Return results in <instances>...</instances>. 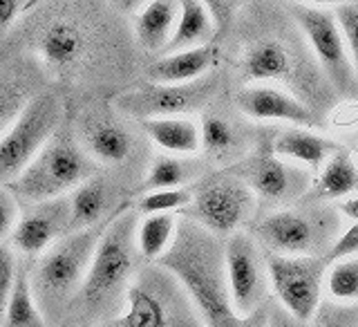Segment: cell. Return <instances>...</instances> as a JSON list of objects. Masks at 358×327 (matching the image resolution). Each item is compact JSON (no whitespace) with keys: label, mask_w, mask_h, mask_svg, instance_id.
<instances>
[{"label":"cell","mask_w":358,"mask_h":327,"mask_svg":"<svg viewBox=\"0 0 358 327\" xmlns=\"http://www.w3.org/2000/svg\"><path fill=\"white\" fill-rule=\"evenodd\" d=\"M159 267L186 291L204 327H266V307L251 316L235 312L224 278V253L217 235L188 220H179L175 240L159 258Z\"/></svg>","instance_id":"cell-1"},{"label":"cell","mask_w":358,"mask_h":327,"mask_svg":"<svg viewBox=\"0 0 358 327\" xmlns=\"http://www.w3.org/2000/svg\"><path fill=\"white\" fill-rule=\"evenodd\" d=\"M103 227L65 233L45 249L29 272L31 294L45 319L56 321L78 296Z\"/></svg>","instance_id":"cell-2"},{"label":"cell","mask_w":358,"mask_h":327,"mask_svg":"<svg viewBox=\"0 0 358 327\" xmlns=\"http://www.w3.org/2000/svg\"><path fill=\"white\" fill-rule=\"evenodd\" d=\"M134 229H137V211L123 209L117 211L101 231L83 287L76 296L90 314H103L126 298L123 294L128 291L139 256Z\"/></svg>","instance_id":"cell-3"},{"label":"cell","mask_w":358,"mask_h":327,"mask_svg":"<svg viewBox=\"0 0 358 327\" xmlns=\"http://www.w3.org/2000/svg\"><path fill=\"white\" fill-rule=\"evenodd\" d=\"M96 171V162L81 148V144H76L67 134L56 132L38 155L5 186L18 202L38 204L45 200L63 197L67 190H74L90 177H94Z\"/></svg>","instance_id":"cell-4"},{"label":"cell","mask_w":358,"mask_h":327,"mask_svg":"<svg viewBox=\"0 0 358 327\" xmlns=\"http://www.w3.org/2000/svg\"><path fill=\"white\" fill-rule=\"evenodd\" d=\"M61 104L52 95L27 101L0 137V184H9L48 144L61 123Z\"/></svg>","instance_id":"cell-5"},{"label":"cell","mask_w":358,"mask_h":327,"mask_svg":"<svg viewBox=\"0 0 358 327\" xmlns=\"http://www.w3.org/2000/svg\"><path fill=\"white\" fill-rule=\"evenodd\" d=\"M327 260L320 256H278L266 258L268 287L278 305L287 309L298 323H307L318 312Z\"/></svg>","instance_id":"cell-6"},{"label":"cell","mask_w":358,"mask_h":327,"mask_svg":"<svg viewBox=\"0 0 358 327\" xmlns=\"http://www.w3.org/2000/svg\"><path fill=\"white\" fill-rule=\"evenodd\" d=\"M148 274L141 283L128 287L119 327H193L188 321L193 305L177 280L166 269Z\"/></svg>","instance_id":"cell-7"},{"label":"cell","mask_w":358,"mask_h":327,"mask_svg":"<svg viewBox=\"0 0 358 327\" xmlns=\"http://www.w3.org/2000/svg\"><path fill=\"white\" fill-rule=\"evenodd\" d=\"M188 222L213 235H231L251 220L255 195L238 175H222L201 184L184 209Z\"/></svg>","instance_id":"cell-8"},{"label":"cell","mask_w":358,"mask_h":327,"mask_svg":"<svg viewBox=\"0 0 358 327\" xmlns=\"http://www.w3.org/2000/svg\"><path fill=\"white\" fill-rule=\"evenodd\" d=\"M224 253V278H227L229 296L240 316H251L253 312L264 307L268 276L266 260L260 253L257 242L242 231L229 235Z\"/></svg>","instance_id":"cell-9"},{"label":"cell","mask_w":358,"mask_h":327,"mask_svg":"<svg viewBox=\"0 0 358 327\" xmlns=\"http://www.w3.org/2000/svg\"><path fill=\"white\" fill-rule=\"evenodd\" d=\"M215 78L201 76L190 83H139L117 99V106L126 115L145 121L159 117H184L186 112L201 108L213 97Z\"/></svg>","instance_id":"cell-10"},{"label":"cell","mask_w":358,"mask_h":327,"mask_svg":"<svg viewBox=\"0 0 358 327\" xmlns=\"http://www.w3.org/2000/svg\"><path fill=\"white\" fill-rule=\"evenodd\" d=\"M294 16L300 29L305 32L316 59L327 70V74L341 88L350 85L354 81V70H352L350 52H347L343 32L338 27V22H336V16L329 14V11L305 7V5L294 7Z\"/></svg>","instance_id":"cell-11"},{"label":"cell","mask_w":358,"mask_h":327,"mask_svg":"<svg viewBox=\"0 0 358 327\" xmlns=\"http://www.w3.org/2000/svg\"><path fill=\"white\" fill-rule=\"evenodd\" d=\"M70 233V197H54L29 204L11 233L14 251L25 258H38L50 244Z\"/></svg>","instance_id":"cell-12"},{"label":"cell","mask_w":358,"mask_h":327,"mask_svg":"<svg viewBox=\"0 0 358 327\" xmlns=\"http://www.w3.org/2000/svg\"><path fill=\"white\" fill-rule=\"evenodd\" d=\"M255 235L278 256H318L322 229L316 218L298 211H278L255 227Z\"/></svg>","instance_id":"cell-13"},{"label":"cell","mask_w":358,"mask_h":327,"mask_svg":"<svg viewBox=\"0 0 358 327\" xmlns=\"http://www.w3.org/2000/svg\"><path fill=\"white\" fill-rule=\"evenodd\" d=\"M238 177L253 190L255 197H262L266 202L296 200L309 184L305 171L280 160L273 153L255 155Z\"/></svg>","instance_id":"cell-14"},{"label":"cell","mask_w":358,"mask_h":327,"mask_svg":"<svg viewBox=\"0 0 358 327\" xmlns=\"http://www.w3.org/2000/svg\"><path fill=\"white\" fill-rule=\"evenodd\" d=\"M240 112L257 121H287L294 126H313L311 110L294 95L271 85H249L235 99Z\"/></svg>","instance_id":"cell-15"},{"label":"cell","mask_w":358,"mask_h":327,"mask_svg":"<svg viewBox=\"0 0 358 327\" xmlns=\"http://www.w3.org/2000/svg\"><path fill=\"white\" fill-rule=\"evenodd\" d=\"M81 148L96 162L121 164L132 151L130 132L106 115H92L81 123Z\"/></svg>","instance_id":"cell-16"},{"label":"cell","mask_w":358,"mask_h":327,"mask_svg":"<svg viewBox=\"0 0 358 327\" xmlns=\"http://www.w3.org/2000/svg\"><path fill=\"white\" fill-rule=\"evenodd\" d=\"M217 63V48L213 43L197 45L182 52L164 54L148 67V78L152 83H190L204 76Z\"/></svg>","instance_id":"cell-17"},{"label":"cell","mask_w":358,"mask_h":327,"mask_svg":"<svg viewBox=\"0 0 358 327\" xmlns=\"http://www.w3.org/2000/svg\"><path fill=\"white\" fill-rule=\"evenodd\" d=\"M336 151H338V146L334 141L305 128H287L278 132L271 148V153L278 155L280 160L307 166L311 171H318Z\"/></svg>","instance_id":"cell-18"},{"label":"cell","mask_w":358,"mask_h":327,"mask_svg":"<svg viewBox=\"0 0 358 327\" xmlns=\"http://www.w3.org/2000/svg\"><path fill=\"white\" fill-rule=\"evenodd\" d=\"M177 0H150L148 5L141 7L137 22H134L141 48L148 52H162L177 27Z\"/></svg>","instance_id":"cell-19"},{"label":"cell","mask_w":358,"mask_h":327,"mask_svg":"<svg viewBox=\"0 0 358 327\" xmlns=\"http://www.w3.org/2000/svg\"><path fill=\"white\" fill-rule=\"evenodd\" d=\"M177 5H179L177 27L171 41L162 50V54H173L188 48H197V45H206L213 39V34H215L213 18L199 0H177Z\"/></svg>","instance_id":"cell-20"},{"label":"cell","mask_w":358,"mask_h":327,"mask_svg":"<svg viewBox=\"0 0 358 327\" xmlns=\"http://www.w3.org/2000/svg\"><path fill=\"white\" fill-rule=\"evenodd\" d=\"M143 132L173 155H190L199 151V126L188 117H159L141 121Z\"/></svg>","instance_id":"cell-21"},{"label":"cell","mask_w":358,"mask_h":327,"mask_svg":"<svg viewBox=\"0 0 358 327\" xmlns=\"http://www.w3.org/2000/svg\"><path fill=\"white\" fill-rule=\"evenodd\" d=\"M313 184L311 197L316 200H345L358 193V164L352 160L350 153L336 151Z\"/></svg>","instance_id":"cell-22"},{"label":"cell","mask_w":358,"mask_h":327,"mask_svg":"<svg viewBox=\"0 0 358 327\" xmlns=\"http://www.w3.org/2000/svg\"><path fill=\"white\" fill-rule=\"evenodd\" d=\"M108 184L96 175L76 186L70 195V231L99 227L108 211Z\"/></svg>","instance_id":"cell-23"},{"label":"cell","mask_w":358,"mask_h":327,"mask_svg":"<svg viewBox=\"0 0 358 327\" xmlns=\"http://www.w3.org/2000/svg\"><path fill=\"white\" fill-rule=\"evenodd\" d=\"M177 227V213H155V216H143L141 222L137 220L134 242H137V251L143 260L159 263V258L175 240Z\"/></svg>","instance_id":"cell-24"},{"label":"cell","mask_w":358,"mask_h":327,"mask_svg":"<svg viewBox=\"0 0 358 327\" xmlns=\"http://www.w3.org/2000/svg\"><path fill=\"white\" fill-rule=\"evenodd\" d=\"M83 48V34L70 20H56L41 34L38 50L41 56L50 65H67L72 63Z\"/></svg>","instance_id":"cell-25"},{"label":"cell","mask_w":358,"mask_h":327,"mask_svg":"<svg viewBox=\"0 0 358 327\" xmlns=\"http://www.w3.org/2000/svg\"><path fill=\"white\" fill-rule=\"evenodd\" d=\"M244 76L249 81H271L289 72V54L278 41H262L244 56Z\"/></svg>","instance_id":"cell-26"},{"label":"cell","mask_w":358,"mask_h":327,"mask_svg":"<svg viewBox=\"0 0 358 327\" xmlns=\"http://www.w3.org/2000/svg\"><path fill=\"white\" fill-rule=\"evenodd\" d=\"M7 327H45V316L41 314L36 298L31 294V283H29V267L20 265L14 289L7 302L5 316Z\"/></svg>","instance_id":"cell-27"},{"label":"cell","mask_w":358,"mask_h":327,"mask_svg":"<svg viewBox=\"0 0 358 327\" xmlns=\"http://www.w3.org/2000/svg\"><path fill=\"white\" fill-rule=\"evenodd\" d=\"M327 294L338 302H358V256L336 260L324 272Z\"/></svg>","instance_id":"cell-28"},{"label":"cell","mask_w":358,"mask_h":327,"mask_svg":"<svg viewBox=\"0 0 358 327\" xmlns=\"http://www.w3.org/2000/svg\"><path fill=\"white\" fill-rule=\"evenodd\" d=\"M235 130L220 115H204L199 123V148L210 157H227L235 151Z\"/></svg>","instance_id":"cell-29"},{"label":"cell","mask_w":358,"mask_h":327,"mask_svg":"<svg viewBox=\"0 0 358 327\" xmlns=\"http://www.w3.org/2000/svg\"><path fill=\"white\" fill-rule=\"evenodd\" d=\"M190 177V168L186 162L177 160V157L159 155L150 164L148 173L143 179V190H162V188H179L186 184V179Z\"/></svg>","instance_id":"cell-30"},{"label":"cell","mask_w":358,"mask_h":327,"mask_svg":"<svg viewBox=\"0 0 358 327\" xmlns=\"http://www.w3.org/2000/svg\"><path fill=\"white\" fill-rule=\"evenodd\" d=\"M193 190H188L186 186L179 188H162V190H150L143 193V197L137 202V213L141 216H155V213H177L184 211L190 204Z\"/></svg>","instance_id":"cell-31"},{"label":"cell","mask_w":358,"mask_h":327,"mask_svg":"<svg viewBox=\"0 0 358 327\" xmlns=\"http://www.w3.org/2000/svg\"><path fill=\"white\" fill-rule=\"evenodd\" d=\"M336 22L343 32V39L350 52L352 70H354V81L358 85V3H347L338 5L336 9Z\"/></svg>","instance_id":"cell-32"},{"label":"cell","mask_w":358,"mask_h":327,"mask_svg":"<svg viewBox=\"0 0 358 327\" xmlns=\"http://www.w3.org/2000/svg\"><path fill=\"white\" fill-rule=\"evenodd\" d=\"M18 269H20V263H18V253L14 251V246L0 242V321L5 316Z\"/></svg>","instance_id":"cell-33"},{"label":"cell","mask_w":358,"mask_h":327,"mask_svg":"<svg viewBox=\"0 0 358 327\" xmlns=\"http://www.w3.org/2000/svg\"><path fill=\"white\" fill-rule=\"evenodd\" d=\"M18 220H20V207L16 195L7 186L0 184V242L11 238Z\"/></svg>","instance_id":"cell-34"},{"label":"cell","mask_w":358,"mask_h":327,"mask_svg":"<svg viewBox=\"0 0 358 327\" xmlns=\"http://www.w3.org/2000/svg\"><path fill=\"white\" fill-rule=\"evenodd\" d=\"M358 253V222H354L352 227H347L338 238L334 240L331 249H329V256L324 258L329 263H336V260H345V258H352Z\"/></svg>","instance_id":"cell-35"},{"label":"cell","mask_w":358,"mask_h":327,"mask_svg":"<svg viewBox=\"0 0 358 327\" xmlns=\"http://www.w3.org/2000/svg\"><path fill=\"white\" fill-rule=\"evenodd\" d=\"M25 104L27 101H22V97L16 90L0 88V137H3L5 130L14 123V119L18 117V112Z\"/></svg>","instance_id":"cell-36"},{"label":"cell","mask_w":358,"mask_h":327,"mask_svg":"<svg viewBox=\"0 0 358 327\" xmlns=\"http://www.w3.org/2000/svg\"><path fill=\"white\" fill-rule=\"evenodd\" d=\"M313 327H352V316L345 309L336 307H318L313 314Z\"/></svg>","instance_id":"cell-37"},{"label":"cell","mask_w":358,"mask_h":327,"mask_svg":"<svg viewBox=\"0 0 358 327\" xmlns=\"http://www.w3.org/2000/svg\"><path fill=\"white\" fill-rule=\"evenodd\" d=\"M204 9L210 14L213 25H215L220 32L227 29L229 20H231V0H199Z\"/></svg>","instance_id":"cell-38"},{"label":"cell","mask_w":358,"mask_h":327,"mask_svg":"<svg viewBox=\"0 0 358 327\" xmlns=\"http://www.w3.org/2000/svg\"><path fill=\"white\" fill-rule=\"evenodd\" d=\"M27 7V0H0V32H5L18 14Z\"/></svg>","instance_id":"cell-39"},{"label":"cell","mask_w":358,"mask_h":327,"mask_svg":"<svg viewBox=\"0 0 358 327\" xmlns=\"http://www.w3.org/2000/svg\"><path fill=\"white\" fill-rule=\"evenodd\" d=\"M266 327H302L287 309H282L275 302V305L266 307Z\"/></svg>","instance_id":"cell-40"},{"label":"cell","mask_w":358,"mask_h":327,"mask_svg":"<svg viewBox=\"0 0 358 327\" xmlns=\"http://www.w3.org/2000/svg\"><path fill=\"white\" fill-rule=\"evenodd\" d=\"M341 213L345 218H350L354 222H358V193L356 195H350L341 202Z\"/></svg>","instance_id":"cell-41"},{"label":"cell","mask_w":358,"mask_h":327,"mask_svg":"<svg viewBox=\"0 0 358 327\" xmlns=\"http://www.w3.org/2000/svg\"><path fill=\"white\" fill-rule=\"evenodd\" d=\"M115 3L119 5V7H123V9H139V7H145L150 3V0H115Z\"/></svg>","instance_id":"cell-42"},{"label":"cell","mask_w":358,"mask_h":327,"mask_svg":"<svg viewBox=\"0 0 358 327\" xmlns=\"http://www.w3.org/2000/svg\"><path fill=\"white\" fill-rule=\"evenodd\" d=\"M307 5H347V3H358V0H300Z\"/></svg>","instance_id":"cell-43"},{"label":"cell","mask_w":358,"mask_h":327,"mask_svg":"<svg viewBox=\"0 0 358 327\" xmlns=\"http://www.w3.org/2000/svg\"><path fill=\"white\" fill-rule=\"evenodd\" d=\"M43 0H27V7H25V11H29V9H34L36 5H41Z\"/></svg>","instance_id":"cell-44"},{"label":"cell","mask_w":358,"mask_h":327,"mask_svg":"<svg viewBox=\"0 0 358 327\" xmlns=\"http://www.w3.org/2000/svg\"><path fill=\"white\" fill-rule=\"evenodd\" d=\"M231 3H233V0H231Z\"/></svg>","instance_id":"cell-45"},{"label":"cell","mask_w":358,"mask_h":327,"mask_svg":"<svg viewBox=\"0 0 358 327\" xmlns=\"http://www.w3.org/2000/svg\"><path fill=\"white\" fill-rule=\"evenodd\" d=\"M83 327H85V325H83Z\"/></svg>","instance_id":"cell-46"}]
</instances>
